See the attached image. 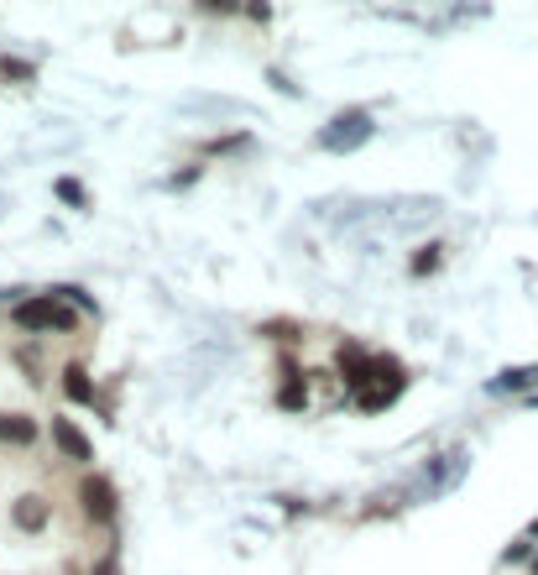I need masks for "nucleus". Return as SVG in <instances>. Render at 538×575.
<instances>
[{
    "instance_id": "1",
    "label": "nucleus",
    "mask_w": 538,
    "mask_h": 575,
    "mask_svg": "<svg viewBox=\"0 0 538 575\" xmlns=\"http://www.w3.org/2000/svg\"><path fill=\"white\" fill-rule=\"evenodd\" d=\"M371 136V115H361V110H350V115H335L330 121V131L319 136L330 152H340V147H356V142H366Z\"/></svg>"
},
{
    "instance_id": "2",
    "label": "nucleus",
    "mask_w": 538,
    "mask_h": 575,
    "mask_svg": "<svg viewBox=\"0 0 538 575\" xmlns=\"http://www.w3.org/2000/svg\"><path fill=\"white\" fill-rule=\"evenodd\" d=\"M68 309H58L53 298H27V304H16V325L21 330H53V325H68Z\"/></svg>"
},
{
    "instance_id": "3",
    "label": "nucleus",
    "mask_w": 538,
    "mask_h": 575,
    "mask_svg": "<svg viewBox=\"0 0 538 575\" xmlns=\"http://www.w3.org/2000/svg\"><path fill=\"white\" fill-rule=\"evenodd\" d=\"M79 502H84V513L95 518V523H110V518H115V487H110L105 476H84Z\"/></svg>"
},
{
    "instance_id": "4",
    "label": "nucleus",
    "mask_w": 538,
    "mask_h": 575,
    "mask_svg": "<svg viewBox=\"0 0 538 575\" xmlns=\"http://www.w3.org/2000/svg\"><path fill=\"white\" fill-rule=\"evenodd\" d=\"M11 518H16V528H27V534H37V528H48V497H37V492L16 497Z\"/></svg>"
},
{
    "instance_id": "5",
    "label": "nucleus",
    "mask_w": 538,
    "mask_h": 575,
    "mask_svg": "<svg viewBox=\"0 0 538 575\" xmlns=\"http://www.w3.org/2000/svg\"><path fill=\"white\" fill-rule=\"evenodd\" d=\"M340 372L350 387H366V377H377V361H366L356 345H340Z\"/></svg>"
},
{
    "instance_id": "6",
    "label": "nucleus",
    "mask_w": 538,
    "mask_h": 575,
    "mask_svg": "<svg viewBox=\"0 0 538 575\" xmlns=\"http://www.w3.org/2000/svg\"><path fill=\"white\" fill-rule=\"evenodd\" d=\"M53 440H58V450H63L68 460H89V455H95V450H89V440H84V434L68 424V419H53Z\"/></svg>"
},
{
    "instance_id": "7",
    "label": "nucleus",
    "mask_w": 538,
    "mask_h": 575,
    "mask_svg": "<svg viewBox=\"0 0 538 575\" xmlns=\"http://www.w3.org/2000/svg\"><path fill=\"white\" fill-rule=\"evenodd\" d=\"M0 440H11V445H32V440H37V424L27 419V413H0Z\"/></svg>"
},
{
    "instance_id": "8",
    "label": "nucleus",
    "mask_w": 538,
    "mask_h": 575,
    "mask_svg": "<svg viewBox=\"0 0 538 575\" xmlns=\"http://www.w3.org/2000/svg\"><path fill=\"white\" fill-rule=\"evenodd\" d=\"M68 398H79V403H89V398H95V393H89V377H84V366H68Z\"/></svg>"
},
{
    "instance_id": "9",
    "label": "nucleus",
    "mask_w": 538,
    "mask_h": 575,
    "mask_svg": "<svg viewBox=\"0 0 538 575\" xmlns=\"http://www.w3.org/2000/svg\"><path fill=\"white\" fill-rule=\"evenodd\" d=\"M277 403H283V408H303V403H309V387H303V382H288L283 393H277Z\"/></svg>"
},
{
    "instance_id": "10",
    "label": "nucleus",
    "mask_w": 538,
    "mask_h": 575,
    "mask_svg": "<svg viewBox=\"0 0 538 575\" xmlns=\"http://www.w3.org/2000/svg\"><path fill=\"white\" fill-rule=\"evenodd\" d=\"M429 267H439V257H434V246L424 251V257H413V272H429Z\"/></svg>"
},
{
    "instance_id": "11",
    "label": "nucleus",
    "mask_w": 538,
    "mask_h": 575,
    "mask_svg": "<svg viewBox=\"0 0 538 575\" xmlns=\"http://www.w3.org/2000/svg\"><path fill=\"white\" fill-rule=\"evenodd\" d=\"M95 575H121V560H115V555H105V560L95 565Z\"/></svg>"
},
{
    "instance_id": "12",
    "label": "nucleus",
    "mask_w": 538,
    "mask_h": 575,
    "mask_svg": "<svg viewBox=\"0 0 538 575\" xmlns=\"http://www.w3.org/2000/svg\"><path fill=\"white\" fill-rule=\"evenodd\" d=\"M533 575H538V560H533Z\"/></svg>"
}]
</instances>
